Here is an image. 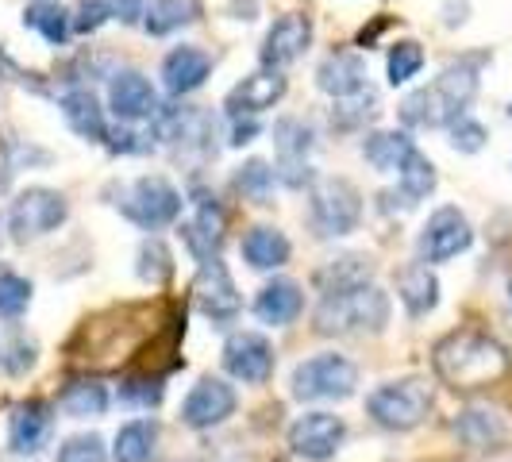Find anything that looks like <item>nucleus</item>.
I'll return each mask as SVG.
<instances>
[{
    "mask_svg": "<svg viewBox=\"0 0 512 462\" xmlns=\"http://www.w3.org/2000/svg\"><path fill=\"white\" fill-rule=\"evenodd\" d=\"M120 401L128 405H139V409H151L162 401V382L158 378H128L120 385Z\"/></svg>",
    "mask_w": 512,
    "mask_h": 462,
    "instance_id": "obj_43",
    "label": "nucleus"
},
{
    "mask_svg": "<svg viewBox=\"0 0 512 462\" xmlns=\"http://www.w3.org/2000/svg\"><path fill=\"white\" fill-rule=\"evenodd\" d=\"M212 74V54L193 47V43H181L174 51L162 58V85L170 97H189L197 93Z\"/></svg>",
    "mask_w": 512,
    "mask_h": 462,
    "instance_id": "obj_16",
    "label": "nucleus"
},
{
    "mask_svg": "<svg viewBox=\"0 0 512 462\" xmlns=\"http://www.w3.org/2000/svg\"><path fill=\"white\" fill-rule=\"evenodd\" d=\"M108 451H104V439L101 436H74L62 443L58 459L54 462H104Z\"/></svg>",
    "mask_w": 512,
    "mask_h": 462,
    "instance_id": "obj_41",
    "label": "nucleus"
},
{
    "mask_svg": "<svg viewBox=\"0 0 512 462\" xmlns=\"http://www.w3.org/2000/svg\"><path fill=\"white\" fill-rule=\"evenodd\" d=\"M389 324V297L378 285H359L347 293H328L316 308V328L324 335L382 332Z\"/></svg>",
    "mask_w": 512,
    "mask_h": 462,
    "instance_id": "obj_2",
    "label": "nucleus"
},
{
    "mask_svg": "<svg viewBox=\"0 0 512 462\" xmlns=\"http://www.w3.org/2000/svg\"><path fill=\"white\" fill-rule=\"evenodd\" d=\"M201 0H147V16H143V27L147 35L162 39V35H174L181 27H193L201 20Z\"/></svg>",
    "mask_w": 512,
    "mask_h": 462,
    "instance_id": "obj_25",
    "label": "nucleus"
},
{
    "mask_svg": "<svg viewBox=\"0 0 512 462\" xmlns=\"http://www.w3.org/2000/svg\"><path fill=\"white\" fill-rule=\"evenodd\" d=\"M509 116H512V104H509Z\"/></svg>",
    "mask_w": 512,
    "mask_h": 462,
    "instance_id": "obj_47",
    "label": "nucleus"
},
{
    "mask_svg": "<svg viewBox=\"0 0 512 462\" xmlns=\"http://www.w3.org/2000/svg\"><path fill=\"white\" fill-rule=\"evenodd\" d=\"M470 243H474L470 220L462 216L459 208H439L420 231V258L424 262H447V258L462 255Z\"/></svg>",
    "mask_w": 512,
    "mask_h": 462,
    "instance_id": "obj_11",
    "label": "nucleus"
},
{
    "mask_svg": "<svg viewBox=\"0 0 512 462\" xmlns=\"http://www.w3.org/2000/svg\"><path fill=\"white\" fill-rule=\"evenodd\" d=\"M108 8H112V20H120V24H143V16H147V0H108Z\"/></svg>",
    "mask_w": 512,
    "mask_h": 462,
    "instance_id": "obj_45",
    "label": "nucleus"
},
{
    "mask_svg": "<svg viewBox=\"0 0 512 462\" xmlns=\"http://www.w3.org/2000/svg\"><path fill=\"white\" fill-rule=\"evenodd\" d=\"M366 412H370L382 428L409 432V428H416V424L432 412V385L424 382V378L389 382L366 397Z\"/></svg>",
    "mask_w": 512,
    "mask_h": 462,
    "instance_id": "obj_3",
    "label": "nucleus"
},
{
    "mask_svg": "<svg viewBox=\"0 0 512 462\" xmlns=\"http://www.w3.org/2000/svg\"><path fill=\"white\" fill-rule=\"evenodd\" d=\"M154 443H158V424L154 420H131L116 432V447H112V459L116 462H147L154 455Z\"/></svg>",
    "mask_w": 512,
    "mask_h": 462,
    "instance_id": "obj_30",
    "label": "nucleus"
},
{
    "mask_svg": "<svg viewBox=\"0 0 512 462\" xmlns=\"http://www.w3.org/2000/svg\"><path fill=\"white\" fill-rule=\"evenodd\" d=\"M108 108L120 124H147L162 112L158 89L151 85V77H143L139 70H120L108 77Z\"/></svg>",
    "mask_w": 512,
    "mask_h": 462,
    "instance_id": "obj_9",
    "label": "nucleus"
},
{
    "mask_svg": "<svg viewBox=\"0 0 512 462\" xmlns=\"http://www.w3.org/2000/svg\"><path fill=\"white\" fill-rule=\"evenodd\" d=\"M378 116V93L366 85L359 93H351V97H343V101H335L332 108V128L339 131H355L362 128L366 120H374Z\"/></svg>",
    "mask_w": 512,
    "mask_h": 462,
    "instance_id": "obj_33",
    "label": "nucleus"
},
{
    "mask_svg": "<svg viewBox=\"0 0 512 462\" xmlns=\"http://www.w3.org/2000/svg\"><path fill=\"white\" fill-rule=\"evenodd\" d=\"M54 432V412L47 401H27L12 412L8 420V447L16 455H35L47 447V439Z\"/></svg>",
    "mask_w": 512,
    "mask_h": 462,
    "instance_id": "obj_19",
    "label": "nucleus"
},
{
    "mask_svg": "<svg viewBox=\"0 0 512 462\" xmlns=\"http://www.w3.org/2000/svg\"><path fill=\"white\" fill-rule=\"evenodd\" d=\"M274 181H278V170H274L270 162H262V158H251V162H243V166L235 170V189H239L243 197H251L255 205H266V201H270Z\"/></svg>",
    "mask_w": 512,
    "mask_h": 462,
    "instance_id": "obj_35",
    "label": "nucleus"
},
{
    "mask_svg": "<svg viewBox=\"0 0 512 462\" xmlns=\"http://www.w3.org/2000/svg\"><path fill=\"white\" fill-rule=\"evenodd\" d=\"M154 135L158 139H166V143H174L181 151H201V154H212L216 151V116L205 112V108H189V104H181V108H166L162 104V112L154 116Z\"/></svg>",
    "mask_w": 512,
    "mask_h": 462,
    "instance_id": "obj_8",
    "label": "nucleus"
},
{
    "mask_svg": "<svg viewBox=\"0 0 512 462\" xmlns=\"http://www.w3.org/2000/svg\"><path fill=\"white\" fill-rule=\"evenodd\" d=\"M224 370L231 378L247 385H262L274 374V347L266 343V335L258 332H235L224 343Z\"/></svg>",
    "mask_w": 512,
    "mask_h": 462,
    "instance_id": "obj_12",
    "label": "nucleus"
},
{
    "mask_svg": "<svg viewBox=\"0 0 512 462\" xmlns=\"http://www.w3.org/2000/svg\"><path fill=\"white\" fill-rule=\"evenodd\" d=\"M0 366H4L8 374H27V370L35 366V343L24 339V335L8 339V343L0 347Z\"/></svg>",
    "mask_w": 512,
    "mask_h": 462,
    "instance_id": "obj_42",
    "label": "nucleus"
},
{
    "mask_svg": "<svg viewBox=\"0 0 512 462\" xmlns=\"http://www.w3.org/2000/svg\"><path fill=\"white\" fill-rule=\"evenodd\" d=\"M308 216H312V228L320 235H351L362 220V197L351 181L343 178H324L312 185V197H308Z\"/></svg>",
    "mask_w": 512,
    "mask_h": 462,
    "instance_id": "obj_6",
    "label": "nucleus"
},
{
    "mask_svg": "<svg viewBox=\"0 0 512 462\" xmlns=\"http://www.w3.org/2000/svg\"><path fill=\"white\" fill-rule=\"evenodd\" d=\"M193 301H197V308L205 312L212 324H231L239 316L243 301H239V289H235L228 266L220 258L201 262L197 282H193Z\"/></svg>",
    "mask_w": 512,
    "mask_h": 462,
    "instance_id": "obj_10",
    "label": "nucleus"
},
{
    "mask_svg": "<svg viewBox=\"0 0 512 462\" xmlns=\"http://www.w3.org/2000/svg\"><path fill=\"white\" fill-rule=\"evenodd\" d=\"M66 216H70L66 197H62V193H54V189L35 185V189H24V193L12 201L8 228H12V235L24 243V239H39V235L58 231L62 224H66Z\"/></svg>",
    "mask_w": 512,
    "mask_h": 462,
    "instance_id": "obj_7",
    "label": "nucleus"
},
{
    "mask_svg": "<svg viewBox=\"0 0 512 462\" xmlns=\"http://www.w3.org/2000/svg\"><path fill=\"white\" fill-rule=\"evenodd\" d=\"M308 43H312V20L308 16L289 12L282 20H274V27L262 39V54H258L262 58V70H285V66H293L308 51Z\"/></svg>",
    "mask_w": 512,
    "mask_h": 462,
    "instance_id": "obj_13",
    "label": "nucleus"
},
{
    "mask_svg": "<svg viewBox=\"0 0 512 462\" xmlns=\"http://www.w3.org/2000/svg\"><path fill=\"white\" fill-rule=\"evenodd\" d=\"M104 143H108L116 154H147V151H154L151 135H139V131H131V128L108 131V139H104Z\"/></svg>",
    "mask_w": 512,
    "mask_h": 462,
    "instance_id": "obj_44",
    "label": "nucleus"
},
{
    "mask_svg": "<svg viewBox=\"0 0 512 462\" xmlns=\"http://www.w3.org/2000/svg\"><path fill=\"white\" fill-rule=\"evenodd\" d=\"M197 197V220L181 224V239L189 247V255L197 262L220 258V243H224V212L216 205V197H208L205 189L193 193Z\"/></svg>",
    "mask_w": 512,
    "mask_h": 462,
    "instance_id": "obj_17",
    "label": "nucleus"
},
{
    "mask_svg": "<svg viewBox=\"0 0 512 462\" xmlns=\"http://www.w3.org/2000/svg\"><path fill=\"white\" fill-rule=\"evenodd\" d=\"M397 293H401V301H405V308H409V316H428V312L439 305V282L424 262H416V266H405V270H401Z\"/></svg>",
    "mask_w": 512,
    "mask_h": 462,
    "instance_id": "obj_26",
    "label": "nucleus"
},
{
    "mask_svg": "<svg viewBox=\"0 0 512 462\" xmlns=\"http://www.w3.org/2000/svg\"><path fill=\"white\" fill-rule=\"evenodd\" d=\"M24 27L39 31L51 47H66V39L74 35V27H70V8H62L58 0H31L24 8Z\"/></svg>",
    "mask_w": 512,
    "mask_h": 462,
    "instance_id": "obj_29",
    "label": "nucleus"
},
{
    "mask_svg": "<svg viewBox=\"0 0 512 462\" xmlns=\"http://www.w3.org/2000/svg\"><path fill=\"white\" fill-rule=\"evenodd\" d=\"M459 116L462 112L439 93L436 81L424 85V89H416V93H409V97L401 101V124H405V128H447V124L459 120Z\"/></svg>",
    "mask_w": 512,
    "mask_h": 462,
    "instance_id": "obj_22",
    "label": "nucleus"
},
{
    "mask_svg": "<svg viewBox=\"0 0 512 462\" xmlns=\"http://www.w3.org/2000/svg\"><path fill=\"white\" fill-rule=\"evenodd\" d=\"M285 89H289V81L282 77V70H258L231 89L224 108H228V116H258L282 101Z\"/></svg>",
    "mask_w": 512,
    "mask_h": 462,
    "instance_id": "obj_18",
    "label": "nucleus"
},
{
    "mask_svg": "<svg viewBox=\"0 0 512 462\" xmlns=\"http://www.w3.org/2000/svg\"><path fill=\"white\" fill-rule=\"evenodd\" d=\"M447 131H451V147H455V151H462V154H478L482 147H486V139H489L486 128H482L478 120H470L466 112H462L459 120H451V124H447Z\"/></svg>",
    "mask_w": 512,
    "mask_h": 462,
    "instance_id": "obj_40",
    "label": "nucleus"
},
{
    "mask_svg": "<svg viewBox=\"0 0 512 462\" xmlns=\"http://www.w3.org/2000/svg\"><path fill=\"white\" fill-rule=\"evenodd\" d=\"M316 85H320V93H328L335 101L359 93L366 89V58L359 51H332L316 70Z\"/></svg>",
    "mask_w": 512,
    "mask_h": 462,
    "instance_id": "obj_20",
    "label": "nucleus"
},
{
    "mask_svg": "<svg viewBox=\"0 0 512 462\" xmlns=\"http://www.w3.org/2000/svg\"><path fill=\"white\" fill-rule=\"evenodd\" d=\"M116 205H120V212L128 216L131 224H139V228H147V231H158L178 220L185 201H181V193L166 178L147 174V178H135L131 185H124Z\"/></svg>",
    "mask_w": 512,
    "mask_h": 462,
    "instance_id": "obj_4",
    "label": "nucleus"
},
{
    "mask_svg": "<svg viewBox=\"0 0 512 462\" xmlns=\"http://www.w3.org/2000/svg\"><path fill=\"white\" fill-rule=\"evenodd\" d=\"M108 20H112L108 0H77L74 8H70V27H74V35H93V31H101Z\"/></svg>",
    "mask_w": 512,
    "mask_h": 462,
    "instance_id": "obj_39",
    "label": "nucleus"
},
{
    "mask_svg": "<svg viewBox=\"0 0 512 462\" xmlns=\"http://www.w3.org/2000/svg\"><path fill=\"white\" fill-rule=\"evenodd\" d=\"M397 185H401V201H405V208H412L416 201H424V197L436 189V166H432L420 151H412L409 162L397 170Z\"/></svg>",
    "mask_w": 512,
    "mask_h": 462,
    "instance_id": "obj_31",
    "label": "nucleus"
},
{
    "mask_svg": "<svg viewBox=\"0 0 512 462\" xmlns=\"http://www.w3.org/2000/svg\"><path fill=\"white\" fill-rule=\"evenodd\" d=\"M58 409L66 416H101L108 409V389L101 382H70L58 397Z\"/></svg>",
    "mask_w": 512,
    "mask_h": 462,
    "instance_id": "obj_32",
    "label": "nucleus"
},
{
    "mask_svg": "<svg viewBox=\"0 0 512 462\" xmlns=\"http://www.w3.org/2000/svg\"><path fill=\"white\" fill-rule=\"evenodd\" d=\"M255 135H258V120H255V116H231V131H228L231 147H243V143H251Z\"/></svg>",
    "mask_w": 512,
    "mask_h": 462,
    "instance_id": "obj_46",
    "label": "nucleus"
},
{
    "mask_svg": "<svg viewBox=\"0 0 512 462\" xmlns=\"http://www.w3.org/2000/svg\"><path fill=\"white\" fill-rule=\"evenodd\" d=\"M243 258L255 266V270H278L289 262V239L278 228H266L258 224L243 235Z\"/></svg>",
    "mask_w": 512,
    "mask_h": 462,
    "instance_id": "obj_28",
    "label": "nucleus"
},
{
    "mask_svg": "<svg viewBox=\"0 0 512 462\" xmlns=\"http://www.w3.org/2000/svg\"><path fill=\"white\" fill-rule=\"evenodd\" d=\"M139 278L151 285H162L170 282V274H174V255H170V247L162 243V239H147L143 247H139Z\"/></svg>",
    "mask_w": 512,
    "mask_h": 462,
    "instance_id": "obj_37",
    "label": "nucleus"
},
{
    "mask_svg": "<svg viewBox=\"0 0 512 462\" xmlns=\"http://www.w3.org/2000/svg\"><path fill=\"white\" fill-rule=\"evenodd\" d=\"M343 436H347V428H343L339 416H332V412H308V416H301L289 428V447L301 459L324 462L335 455V447L343 443Z\"/></svg>",
    "mask_w": 512,
    "mask_h": 462,
    "instance_id": "obj_15",
    "label": "nucleus"
},
{
    "mask_svg": "<svg viewBox=\"0 0 512 462\" xmlns=\"http://www.w3.org/2000/svg\"><path fill=\"white\" fill-rule=\"evenodd\" d=\"M231 412H235V389L224 378H201V382L189 389L185 405H181V420L197 432L224 424Z\"/></svg>",
    "mask_w": 512,
    "mask_h": 462,
    "instance_id": "obj_14",
    "label": "nucleus"
},
{
    "mask_svg": "<svg viewBox=\"0 0 512 462\" xmlns=\"http://www.w3.org/2000/svg\"><path fill=\"white\" fill-rule=\"evenodd\" d=\"M509 293H512V285H509Z\"/></svg>",
    "mask_w": 512,
    "mask_h": 462,
    "instance_id": "obj_48",
    "label": "nucleus"
},
{
    "mask_svg": "<svg viewBox=\"0 0 512 462\" xmlns=\"http://www.w3.org/2000/svg\"><path fill=\"white\" fill-rule=\"evenodd\" d=\"M355 385H359V370L343 355L305 359L289 378V389H293L297 401H343V397L355 393Z\"/></svg>",
    "mask_w": 512,
    "mask_h": 462,
    "instance_id": "obj_5",
    "label": "nucleus"
},
{
    "mask_svg": "<svg viewBox=\"0 0 512 462\" xmlns=\"http://www.w3.org/2000/svg\"><path fill=\"white\" fill-rule=\"evenodd\" d=\"M412 151H416V143H412L405 131H370V135L362 139V158H366L378 174H397V170L409 162Z\"/></svg>",
    "mask_w": 512,
    "mask_h": 462,
    "instance_id": "obj_24",
    "label": "nucleus"
},
{
    "mask_svg": "<svg viewBox=\"0 0 512 462\" xmlns=\"http://www.w3.org/2000/svg\"><path fill=\"white\" fill-rule=\"evenodd\" d=\"M58 108H62V120L70 124V131L81 135L85 143H104L108 139V120H104V108L93 89L77 85L70 93H62Z\"/></svg>",
    "mask_w": 512,
    "mask_h": 462,
    "instance_id": "obj_21",
    "label": "nucleus"
},
{
    "mask_svg": "<svg viewBox=\"0 0 512 462\" xmlns=\"http://www.w3.org/2000/svg\"><path fill=\"white\" fill-rule=\"evenodd\" d=\"M370 274H374V266H370L366 255H343V258H332L316 274V285H320V297H328V293H347V289L370 285Z\"/></svg>",
    "mask_w": 512,
    "mask_h": 462,
    "instance_id": "obj_27",
    "label": "nucleus"
},
{
    "mask_svg": "<svg viewBox=\"0 0 512 462\" xmlns=\"http://www.w3.org/2000/svg\"><path fill=\"white\" fill-rule=\"evenodd\" d=\"M27 305H31V282L20 278L16 270L0 266V316L16 320V316L27 312Z\"/></svg>",
    "mask_w": 512,
    "mask_h": 462,
    "instance_id": "obj_38",
    "label": "nucleus"
},
{
    "mask_svg": "<svg viewBox=\"0 0 512 462\" xmlns=\"http://www.w3.org/2000/svg\"><path fill=\"white\" fill-rule=\"evenodd\" d=\"M424 70V47L416 39H401L389 47V58H385V74H389V85H409L412 77Z\"/></svg>",
    "mask_w": 512,
    "mask_h": 462,
    "instance_id": "obj_36",
    "label": "nucleus"
},
{
    "mask_svg": "<svg viewBox=\"0 0 512 462\" xmlns=\"http://www.w3.org/2000/svg\"><path fill=\"white\" fill-rule=\"evenodd\" d=\"M301 308H305L301 285L289 282V278H278V282H270L266 289H262V293H258L255 316L262 320V324L285 328V324H293V320L301 316Z\"/></svg>",
    "mask_w": 512,
    "mask_h": 462,
    "instance_id": "obj_23",
    "label": "nucleus"
},
{
    "mask_svg": "<svg viewBox=\"0 0 512 462\" xmlns=\"http://www.w3.org/2000/svg\"><path fill=\"white\" fill-rule=\"evenodd\" d=\"M455 432H459V439L470 443V447H489V443H497V439L505 436V424L489 409H466L459 420H455Z\"/></svg>",
    "mask_w": 512,
    "mask_h": 462,
    "instance_id": "obj_34",
    "label": "nucleus"
},
{
    "mask_svg": "<svg viewBox=\"0 0 512 462\" xmlns=\"http://www.w3.org/2000/svg\"><path fill=\"white\" fill-rule=\"evenodd\" d=\"M436 370L455 389H478L509 370V355L482 332H455L436 347Z\"/></svg>",
    "mask_w": 512,
    "mask_h": 462,
    "instance_id": "obj_1",
    "label": "nucleus"
}]
</instances>
